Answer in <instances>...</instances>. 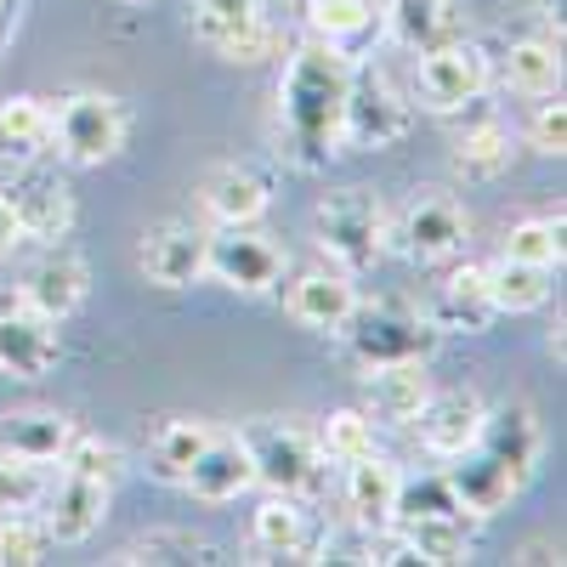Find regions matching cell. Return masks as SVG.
I'll return each mask as SVG.
<instances>
[{"label":"cell","mask_w":567,"mask_h":567,"mask_svg":"<svg viewBox=\"0 0 567 567\" xmlns=\"http://www.w3.org/2000/svg\"><path fill=\"white\" fill-rule=\"evenodd\" d=\"M488 296H494L499 312H539V307L550 301V267L499 256V261L488 267Z\"/></svg>","instance_id":"32"},{"label":"cell","mask_w":567,"mask_h":567,"mask_svg":"<svg viewBox=\"0 0 567 567\" xmlns=\"http://www.w3.org/2000/svg\"><path fill=\"white\" fill-rule=\"evenodd\" d=\"M483 392H471V386H449V392H432L420 403L414 425H420V449L432 454V460H460L471 443H477L483 432Z\"/></svg>","instance_id":"17"},{"label":"cell","mask_w":567,"mask_h":567,"mask_svg":"<svg viewBox=\"0 0 567 567\" xmlns=\"http://www.w3.org/2000/svg\"><path fill=\"white\" fill-rule=\"evenodd\" d=\"M465 233H471V216L460 210V199H449V194H414V199L398 210V221H392L386 239H392L414 267H443V261H454V256L465 250Z\"/></svg>","instance_id":"9"},{"label":"cell","mask_w":567,"mask_h":567,"mask_svg":"<svg viewBox=\"0 0 567 567\" xmlns=\"http://www.w3.org/2000/svg\"><path fill=\"white\" fill-rule=\"evenodd\" d=\"M131 114L120 97H103V91H74V97L52 103V148L69 165H109L125 148Z\"/></svg>","instance_id":"6"},{"label":"cell","mask_w":567,"mask_h":567,"mask_svg":"<svg viewBox=\"0 0 567 567\" xmlns=\"http://www.w3.org/2000/svg\"><path fill=\"white\" fill-rule=\"evenodd\" d=\"M0 199L12 205L23 239H40V245H58L69 239L74 227V194L58 171H18L7 187H0Z\"/></svg>","instance_id":"16"},{"label":"cell","mask_w":567,"mask_h":567,"mask_svg":"<svg viewBox=\"0 0 567 567\" xmlns=\"http://www.w3.org/2000/svg\"><path fill=\"white\" fill-rule=\"evenodd\" d=\"M534 12H539L545 23H556V34H561V0H534Z\"/></svg>","instance_id":"43"},{"label":"cell","mask_w":567,"mask_h":567,"mask_svg":"<svg viewBox=\"0 0 567 567\" xmlns=\"http://www.w3.org/2000/svg\"><path fill=\"white\" fill-rule=\"evenodd\" d=\"M516 561H561V539H539V545H528Z\"/></svg>","instance_id":"42"},{"label":"cell","mask_w":567,"mask_h":567,"mask_svg":"<svg viewBox=\"0 0 567 567\" xmlns=\"http://www.w3.org/2000/svg\"><path fill=\"white\" fill-rule=\"evenodd\" d=\"M12 296H18L29 312L63 323V318H74V312L85 307V296H91V267L58 239V245H45V250L23 267V278H18Z\"/></svg>","instance_id":"13"},{"label":"cell","mask_w":567,"mask_h":567,"mask_svg":"<svg viewBox=\"0 0 567 567\" xmlns=\"http://www.w3.org/2000/svg\"><path fill=\"white\" fill-rule=\"evenodd\" d=\"M245 449H250V465H256V483L267 494H284V499H318L323 483H329V460L318 449L312 432L301 425H284V420H256L245 425Z\"/></svg>","instance_id":"5"},{"label":"cell","mask_w":567,"mask_h":567,"mask_svg":"<svg viewBox=\"0 0 567 567\" xmlns=\"http://www.w3.org/2000/svg\"><path fill=\"white\" fill-rule=\"evenodd\" d=\"M449 159H454L460 182H499L511 171V159H516V142H511V131L499 120H477V125H465L454 136Z\"/></svg>","instance_id":"28"},{"label":"cell","mask_w":567,"mask_h":567,"mask_svg":"<svg viewBox=\"0 0 567 567\" xmlns=\"http://www.w3.org/2000/svg\"><path fill=\"white\" fill-rule=\"evenodd\" d=\"M205 245H210V227L187 221V216H165L142 233L136 267L154 290H187V284L205 278Z\"/></svg>","instance_id":"12"},{"label":"cell","mask_w":567,"mask_h":567,"mask_svg":"<svg viewBox=\"0 0 567 567\" xmlns=\"http://www.w3.org/2000/svg\"><path fill=\"white\" fill-rule=\"evenodd\" d=\"M341 341L358 369H386V363H425L437 352L443 329L409 301H358L352 318L341 323Z\"/></svg>","instance_id":"3"},{"label":"cell","mask_w":567,"mask_h":567,"mask_svg":"<svg viewBox=\"0 0 567 567\" xmlns=\"http://www.w3.org/2000/svg\"><path fill=\"white\" fill-rule=\"evenodd\" d=\"M74 432L80 425L58 409H12V414H0V454L29 460V465H58Z\"/></svg>","instance_id":"24"},{"label":"cell","mask_w":567,"mask_h":567,"mask_svg":"<svg viewBox=\"0 0 567 567\" xmlns=\"http://www.w3.org/2000/svg\"><path fill=\"white\" fill-rule=\"evenodd\" d=\"M414 125V103L381 74L358 63L347 85V109H341V148H392Z\"/></svg>","instance_id":"7"},{"label":"cell","mask_w":567,"mask_h":567,"mask_svg":"<svg viewBox=\"0 0 567 567\" xmlns=\"http://www.w3.org/2000/svg\"><path fill=\"white\" fill-rule=\"evenodd\" d=\"M23 245V227H18V216H12V205L0 199V261H7L12 250Z\"/></svg>","instance_id":"41"},{"label":"cell","mask_w":567,"mask_h":567,"mask_svg":"<svg viewBox=\"0 0 567 567\" xmlns=\"http://www.w3.org/2000/svg\"><path fill=\"white\" fill-rule=\"evenodd\" d=\"M312 233H318V250L329 256V267L341 272H369L392 250V216L386 205L369 194V187H341V194H323L312 210Z\"/></svg>","instance_id":"4"},{"label":"cell","mask_w":567,"mask_h":567,"mask_svg":"<svg viewBox=\"0 0 567 567\" xmlns=\"http://www.w3.org/2000/svg\"><path fill=\"white\" fill-rule=\"evenodd\" d=\"M363 403L369 420H386V425H414L420 403L432 398V374L425 363H386V369H363Z\"/></svg>","instance_id":"26"},{"label":"cell","mask_w":567,"mask_h":567,"mask_svg":"<svg viewBox=\"0 0 567 567\" xmlns=\"http://www.w3.org/2000/svg\"><path fill=\"white\" fill-rule=\"evenodd\" d=\"M494 80V63L477 40H449V45H432V52H420V74H414V91H420V109L432 114H460L471 109L488 91Z\"/></svg>","instance_id":"8"},{"label":"cell","mask_w":567,"mask_h":567,"mask_svg":"<svg viewBox=\"0 0 567 567\" xmlns=\"http://www.w3.org/2000/svg\"><path fill=\"white\" fill-rule=\"evenodd\" d=\"M205 272L239 296H272L284 278V250L256 227H216L205 245Z\"/></svg>","instance_id":"10"},{"label":"cell","mask_w":567,"mask_h":567,"mask_svg":"<svg viewBox=\"0 0 567 567\" xmlns=\"http://www.w3.org/2000/svg\"><path fill=\"white\" fill-rule=\"evenodd\" d=\"M443 336H488L499 307L488 296V267H449L443 284L432 290V307H425Z\"/></svg>","instance_id":"20"},{"label":"cell","mask_w":567,"mask_h":567,"mask_svg":"<svg viewBox=\"0 0 567 567\" xmlns=\"http://www.w3.org/2000/svg\"><path fill=\"white\" fill-rule=\"evenodd\" d=\"M358 58L329 40H301L278 80V154L296 171H329L341 154V109Z\"/></svg>","instance_id":"1"},{"label":"cell","mask_w":567,"mask_h":567,"mask_svg":"<svg viewBox=\"0 0 567 567\" xmlns=\"http://www.w3.org/2000/svg\"><path fill=\"white\" fill-rule=\"evenodd\" d=\"M63 358V336L52 318L29 312L18 296H0V374L12 381H40Z\"/></svg>","instance_id":"14"},{"label":"cell","mask_w":567,"mask_h":567,"mask_svg":"<svg viewBox=\"0 0 567 567\" xmlns=\"http://www.w3.org/2000/svg\"><path fill=\"white\" fill-rule=\"evenodd\" d=\"M194 40L227 63H261L272 52V23L261 0H194Z\"/></svg>","instance_id":"11"},{"label":"cell","mask_w":567,"mask_h":567,"mask_svg":"<svg viewBox=\"0 0 567 567\" xmlns=\"http://www.w3.org/2000/svg\"><path fill=\"white\" fill-rule=\"evenodd\" d=\"M539 454H545V432H539V420L528 403H494L483 414V432L477 443H471L460 460H449V483L460 494V505L471 516H488L505 511L516 494H523L534 483V471H539Z\"/></svg>","instance_id":"2"},{"label":"cell","mask_w":567,"mask_h":567,"mask_svg":"<svg viewBox=\"0 0 567 567\" xmlns=\"http://www.w3.org/2000/svg\"><path fill=\"white\" fill-rule=\"evenodd\" d=\"M52 154V103L45 97H7L0 103V165H23Z\"/></svg>","instance_id":"29"},{"label":"cell","mask_w":567,"mask_h":567,"mask_svg":"<svg viewBox=\"0 0 567 567\" xmlns=\"http://www.w3.org/2000/svg\"><path fill=\"white\" fill-rule=\"evenodd\" d=\"M45 550H52V534H45V523L34 511L0 516V561L7 567H34V561H45Z\"/></svg>","instance_id":"37"},{"label":"cell","mask_w":567,"mask_h":567,"mask_svg":"<svg viewBox=\"0 0 567 567\" xmlns=\"http://www.w3.org/2000/svg\"><path fill=\"white\" fill-rule=\"evenodd\" d=\"M114 561L136 567V561H221V556H216V545H210L205 534H194V528H148V534H136Z\"/></svg>","instance_id":"33"},{"label":"cell","mask_w":567,"mask_h":567,"mask_svg":"<svg viewBox=\"0 0 567 567\" xmlns=\"http://www.w3.org/2000/svg\"><path fill=\"white\" fill-rule=\"evenodd\" d=\"M109 483H91V477H74V471H58V483H45L40 494V523L52 534V545H85L91 534L103 528L109 516Z\"/></svg>","instance_id":"19"},{"label":"cell","mask_w":567,"mask_h":567,"mask_svg":"<svg viewBox=\"0 0 567 567\" xmlns=\"http://www.w3.org/2000/svg\"><path fill=\"white\" fill-rule=\"evenodd\" d=\"M499 80L516 97H545L561 91V45L556 40H511V52L499 63Z\"/></svg>","instance_id":"30"},{"label":"cell","mask_w":567,"mask_h":567,"mask_svg":"<svg viewBox=\"0 0 567 567\" xmlns=\"http://www.w3.org/2000/svg\"><path fill=\"white\" fill-rule=\"evenodd\" d=\"M120 7H148V0H120Z\"/></svg>","instance_id":"46"},{"label":"cell","mask_w":567,"mask_h":567,"mask_svg":"<svg viewBox=\"0 0 567 567\" xmlns=\"http://www.w3.org/2000/svg\"><path fill=\"white\" fill-rule=\"evenodd\" d=\"M40 494H45L40 465L0 454V516H7V511H34V505H40Z\"/></svg>","instance_id":"40"},{"label":"cell","mask_w":567,"mask_h":567,"mask_svg":"<svg viewBox=\"0 0 567 567\" xmlns=\"http://www.w3.org/2000/svg\"><path fill=\"white\" fill-rule=\"evenodd\" d=\"M58 471H74V477H91V483H109V488H114V483L125 477V454H120L114 443H103V437L74 432V443L63 449Z\"/></svg>","instance_id":"38"},{"label":"cell","mask_w":567,"mask_h":567,"mask_svg":"<svg viewBox=\"0 0 567 567\" xmlns=\"http://www.w3.org/2000/svg\"><path fill=\"white\" fill-rule=\"evenodd\" d=\"M398 483H403V471H398L381 449L347 465V516H352L358 534H386V528H392Z\"/></svg>","instance_id":"23"},{"label":"cell","mask_w":567,"mask_h":567,"mask_svg":"<svg viewBox=\"0 0 567 567\" xmlns=\"http://www.w3.org/2000/svg\"><path fill=\"white\" fill-rule=\"evenodd\" d=\"M199 205L216 227H256L272 210V176L250 159H227L205 176L199 187Z\"/></svg>","instance_id":"18"},{"label":"cell","mask_w":567,"mask_h":567,"mask_svg":"<svg viewBox=\"0 0 567 567\" xmlns=\"http://www.w3.org/2000/svg\"><path fill=\"white\" fill-rule=\"evenodd\" d=\"M511 261H534V267H561V210L556 216H523L505 233V250Z\"/></svg>","instance_id":"36"},{"label":"cell","mask_w":567,"mask_h":567,"mask_svg":"<svg viewBox=\"0 0 567 567\" xmlns=\"http://www.w3.org/2000/svg\"><path fill=\"white\" fill-rule=\"evenodd\" d=\"M284 307H290V318H296L301 329H312V336H341V323H347L352 307H358L352 272H341V267H312V272H301L290 290H284Z\"/></svg>","instance_id":"21"},{"label":"cell","mask_w":567,"mask_h":567,"mask_svg":"<svg viewBox=\"0 0 567 567\" xmlns=\"http://www.w3.org/2000/svg\"><path fill=\"white\" fill-rule=\"evenodd\" d=\"M528 103H534V120H528V148H534V154L561 159V154H567V103H561V91H545V97H528Z\"/></svg>","instance_id":"39"},{"label":"cell","mask_w":567,"mask_h":567,"mask_svg":"<svg viewBox=\"0 0 567 567\" xmlns=\"http://www.w3.org/2000/svg\"><path fill=\"white\" fill-rule=\"evenodd\" d=\"M194 499L205 505H227V499H239L245 488H256V465H250V449L239 432H210L205 454L187 465V483H182Z\"/></svg>","instance_id":"22"},{"label":"cell","mask_w":567,"mask_h":567,"mask_svg":"<svg viewBox=\"0 0 567 567\" xmlns=\"http://www.w3.org/2000/svg\"><path fill=\"white\" fill-rule=\"evenodd\" d=\"M363 7H369V12H381V18H386V7H392V0H363Z\"/></svg>","instance_id":"45"},{"label":"cell","mask_w":567,"mask_h":567,"mask_svg":"<svg viewBox=\"0 0 567 567\" xmlns=\"http://www.w3.org/2000/svg\"><path fill=\"white\" fill-rule=\"evenodd\" d=\"M381 23L398 45H409V52H432V45H449V40L465 34L460 0H392Z\"/></svg>","instance_id":"25"},{"label":"cell","mask_w":567,"mask_h":567,"mask_svg":"<svg viewBox=\"0 0 567 567\" xmlns=\"http://www.w3.org/2000/svg\"><path fill=\"white\" fill-rule=\"evenodd\" d=\"M561 352H567V341H561V318H556V329H550V358L561 363Z\"/></svg>","instance_id":"44"},{"label":"cell","mask_w":567,"mask_h":567,"mask_svg":"<svg viewBox=\"0 0 567 567\" xmlns=\"http://www.w3.org/2000/svg\"><path fill=\"white\" fill-rule=\"evenodd\" d=\"M307 29L358 58L363 45L381 34V12H369L363 0H307Z\"/></svg>","instance_id":"31"},{"label":"cell","mask_w":567,"mask_h":567,"mask_svg":"<svg viewBox=\"0 0 567 567\" xmlns=\"http://www.w3.org/2000/svg\"><path fill=\"white\" fill-rule=\"evenodd\" d=\"M318 449H323L329 465H341V471L352 460L374 454V420H369V409H336L318 425Z\"/></svg>","instance_id":"35"},{"label":"cell","mask_w":567,"mask_h":567,"mask_svg":"<svg viewBox=\"0 0 567 567\" xmlns=\"http://www.w3.org/2000/svg\"><path fill=\"white\" fill-rule=\"evenodd\" d=\"M250 545L256 556L267 561H323L329 550V534L312 523L307 499H284V494H267L250 516Z\"/></svg>","instance_id":"15"},{"label":"cell","mask_w":567,"mask_h":567,"mask_svg":"<svg viewBox=\"0 0 567 567\" xmlns=\"http://www.w3.org/2000/svg\"><path fill=\"white\" fill-rule=\"evenodd\" d=\"M437 516H471L454 494L449 477H403L398 483V511H392V528L398 523H437ZM483 523V516H477Z\"/></svg>","instance_id":"34"},{"label":"cell","mask_w":567,"mask_h":567,"mask_svg":"<svg viewBox=\"0 0 567 567\" xmlns=\"http://www.w3.org/2000/svg\"><path fill=\"white\" fill-rule=\"evenodd\" d=\"M210 432H216V425H205V420H159L154 432H148V471H154V483L182 488L187 483V465L205 454Z\"/></svg>","instance_id":"27"}]
</instances>
